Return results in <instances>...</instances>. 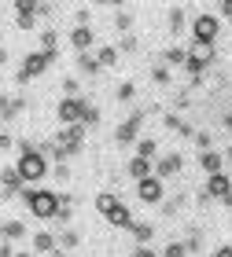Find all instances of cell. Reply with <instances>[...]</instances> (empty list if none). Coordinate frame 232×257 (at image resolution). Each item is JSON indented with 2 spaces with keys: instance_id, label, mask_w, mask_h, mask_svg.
I'll list each match as a JSON object with an SVG mask.
<instances>
[{
  "instance_id": "cell-1",
  "label": "cell",
  "mask_w": 232,
  "mask_h": 257,
  "mask_svg": "<svg viewBox=\"0 0 232 257\" xmlns=\"http://www.w3.org/2000/svg\"><path fill=\"white\" fill-rule=\"evenodd\" d=\"M22 198H26L30 213L37 220H55L59 217V191H48V188H22Z\"/></svg>"
},
{
  "instance_id": "cell-2",
  "label": "cell",
  "mask_w": 232,
  "mask_h": 257,
  "mask_svg": "<svg viewBox=\"0 0 232 257\" xmlns=\"http://www.w3.org/2000/svg\"><path fill=\"white\" fill-rule=\"evenodd\" d=\"M217 59V48L214 44H192L188 48V59H184V74L192 77V85H199L203 81V70Z\"/></svg>"
},
{
  "instance_id": "cell-3",
  "label": "cell",
  "mask_w": 232,
  "mask_h": 257,
  "mask_svg": "<svg viewBox=\"0 0 232 257\" xmlns=\"http://www.w3.org/2000/svg\"><path fill=\"white\" fill-rule=\"evenodd\" d=\"M15 169H19V177H22V184H26V188L48 177V162H44L41 151H22L19 162H15Z\"/></svg>"
},
{
  "instance_id": "cell-4",
  "label": "cell",
  "mask_w": 232,
  "mask_h": 257,
  "mask_svg": "<svg viewBox=\"0 0 232 257\" xmlns=\"http://www.w3.org/2000/svg\"><path fill=\"white\" fill-rule=\"evenodd\" d=\"M52 63H55V55H52V52H41V48H37V52H30L26 59H22L15 81H19V85H26V81H33L37 74H44V70H48Z\"/></svg>"
},
{
  "instance_id": "cell-5",
  "label": "cell",
  "mask_w": 232,
  "mask_h": 257,
  "mask_svg": "<svg viewBox=\"0 0 232 257\" xmlns=\"http://www.w3.org/2000/svg\"><path fill=\"white\" fill-rule=\"evenodd\" d=\"M89 110H92V103L89 99H59V107H55V114H59V121L63 125H85V118H89Z\"/></svg>"
},
{
  "instance_id": "cell-6",
  "label": "cell",
  "mask_w": 232,
  "mask_h": 257,
  "mask_svg": "<svg viewBox=\"0 0 232 257\" xmlns=\"http://www.w3.org/2000/svg\"><path fill=\"white\" fill-rule=\"evenodd\" d=\"M221 33V19L217 15H195L192 19V44H214Z\"/></svg>"
},
{
  "instance_id": "cell-7",
  "label": "cell",
  "mask_w": 232,
  "mask_h": 257,
  "mask_svg": "<svg viewBox=\"0 0 232 257\" xmlns=\"http://www.w3.org/2000/svg\"><path fill=\"white\" fill-rule=\"evenodd\" d=\"M151 114V107H144V110H133L129 118H125L122 125H118V133H114V144L118 147H129V144H136V136H140V125H144V118Z\"/></svg>"
},
{
  "instance_id": "cell-8",
  "label": "cell",
  "mask_w": 232,
  "mask_h": 257,
  "mask_svg": "<svg viewBox=\"0 0 232 257\" xmlns=\"http://www.w3.org/2000/svg\"><path fill=\"white\" fill-rule=\"evenodd\" d=\"M136 195H140V202L155 206V202H162V198H166V188H162V180H159V177H147V180L136 184Z\"/></svg>"
},
{
  "instance_id": "cell-9",
  "label": "cell",
  "mask_w": 232,
  "mask_h": 257,
  "mask_svg": "<svg viewBox=\"0 0 232 257\" xmlns=\"http://www.w3.org/2000/svg\"><path fill=\"white\" fill-rule=\"evenodd\" d=\"M37 8L33 0H15V26L19 30H33V22H37Z\"/></svg>"
},
{
  "instance_id": "cell-10",
  "label": "cell",
  "mask_w": 232,
  "mask_h": 257,
  "mask_svg": "<svg viewBox=\"0 0 232 257\" xmlns=\"http://www.w3.org/2000/svg\"><path fill=\"white\" fill-rule=\"evenodd\" d=\"M125 173L133 177V184H140V180H147V177H155V162H147V158H140V155H133L129 162H125Z\"/></svg>"
},
{
  "instance_id": "cell-11",
  "label": "cell",
  "mask_w": 232,
  "mask_h": 257,
  "mask_svg": "<svg viewBox=\"0 0 232 257\" xmlns=\"http://www.w3.org/2000/svg\"><path fill=\"white\" fill-rule=\"evenodd\" d=\"M181 166H184V158L177 155V151H170L166 158H159V162H155V177H159V180H166V177H173V173H181Z\"/></svg>"
},
{
  "instance_id": "cell-12",
  "label": "cell",
  "mask_w": 232,
  "mask_h": 257,
  "mask_svg": "<svg viewBox=\"0 0 232 257\" xmlns=\"http://www.w3.org/2000/svg\"><path fill=\"white\" fill-rule=\"evenodd\" d=\"M206 195H210V198H221V202H225V195L232 191V180L225 177V173H217V177H210V180H206V188H203Z\"/></svg>"
},
{
  "instance_id": "cell-13",
  "label": "cell",
  "mask_w": 232,
  "mask_h": 257,
  "mask_svg": "<svg viewBox=\"0 0 232 257\" xmlns=\"http://www.w3.org/2000/svg\"><path fill=\"white\" fill-rule=\"evenodd\" d=\"M70 44H74L78 55H89V48H92V30L89 26H74L70 30Z\"/></svg>"
},
{
  "instance_id": "cell-14",
  "label": "cell",
  "mask_w": 232,
  "mask_h": 257,
  "mask_svg": "<svg viewBox=\"0 0 232 257\" xmlns=\"http://www.w3.org/2000/svg\"><path fill=\"white\" fill-rule=\"evenodd\" d=\"M0 188H11V191L22 195V188H26V184H22V177H19L15 166H4V169H0Z\"/></svg>"
},
{
  "instance_id": "cell-15",
  "label": "cell",
  "mask_w": 232,
  "mask_h": 257,
  "mask_svg": "<svg viewBox=\"0 0 232 257\" xmlns=\"http://www.w3.org/2000/svg\"><path fill=\"white\" fill-rule=\"evenodd\" d=\"M103 220H111V224H114V228H133V224H136V220H133V213H129V209H125L122 202H118V206H114V209H111V213H107V217H103Z\"/></svg>"
},
{
  "instance_id": "cell-16",
  "label": "cell",
  "mask_w": 232,
  "mask_h": 257,
  "mask_svg": "<svg viewBox=\"0 0 232 257\" xmlns=\"http://www.w3.org/2000/svg\"><path fill=\"white\" fill-rule=\"evenodd\" d=\"M33 250L37 253H55L59 250V239H55L52 231H37V235H33Z\"/></svg>"
},
{
  "instance_id": "cell-17",
  "label": "cell",
  "mask_w": 232,
  "mask_h": 257,
  "mask_svg": "<svg viewBox=\"0 0 232 257\" xmlns=\"http://www.w3.org/2000/svg\"><path fill=\"white\" fill-rule=\"evenodd\" d=\"M0 235H4V242L22 239L26 235V224H22V220H4V224H0Z\"/></svg>"
},
{
  "instance_id": "cell-18",
  "label": "cell",
  "mask_w": 232,
  "mask_h": 257,
  "mask_svg": "<svg viewBox=\"0 0 232 257\" xmlns=\"http://www.w3.org/2000/svg\"><path fill=\"white\" fill-rule=\"evenodd\" d=\"M199 166L210 173V177H217V173H221V155H217V151H203V155H199Z\"/></svg>"
},
{
  "instance_id": "cell-19",
  "label": "cell",
  "mask_w": 232,
  "mask_h": 257,
  "mask_svg": "<svg viewBox=\"0 0 232 257\" xmlns=\"http://www.w3.org/2000/svg\"><path fill=\"white\" fill-rule=\"evenodd\" d=\"M22 110V99H11V96H0V118L4 121H15V114Z\"/></svg>"
},
{
  "instance_id": "cell-20",
  "label": "cell",
  "mask_w": 232,
  "mask_h": 257,
  "mask_svg": "<svg viewBox=\"0 0 232 257\" xmlns=\"http://www.w3.org/2000/svg\"><path fill=\"white\" fill-rule=\"evenodd\" d=\"M129 231H133V239L140 242V246H144V242H151V239H155V228L147 224V220H136V224H133Z\"/></svg>"
},
{
  "instance_id": "cell-21",
  "label": "cell",
  "mask_w": 232,
  "mask_h": 257,
  "mask_svg": "<svg viewBox=\"0 0 232 257\" xmlns=\"http://www.w3.org/2000/svg\"><path fill=\"white\" fill-rule=\"evenodd\" d=\"M184 59H188V48H177V44L162 52V63L166 66H184Z\"/></svg>"
},
{
  "instance_id": "cell-22",
  "label": "cell",
  "mask_w": 232,
  "mask_h": 257,
  "mask_svg": "<svg viewBox=\"0 0 232 257\" xmlns=\"http://www.w3.org/2000/svg\"><path fill=\"white\" fill-rule=\"evenodd\" d=\"M118 55H122V52L114 48V44H103V48L96 52V63H100V66H114V63H118Z\"/></svg>"
},
{
  "instance_id": "cell-23",
  "label": "cell",
  "mask_w": 232,
  "mask_h": 257,
  "mask_svg": "<svg viewBox=\"0 0 232 257\" xmlns=\"http://www.w3.org/2000/svg\"><path fill=\"white\" fill-rule=\"evenodd\" d=\"M114 206H118V195H114V191H100V195H96V209H100L103 217H107Z\"/></svg>"
},
{
  "instance_id": "cell-24",
  "label": "cell",
  "mask_w": 232,
  "mask_h": 257,
  "mask_svg": "<svg viewBox=\"0 0 232 257\" xmlns=\"http://www.w3.org/2000/svg\"><path fill=\"white\" fill-rule=\"evenodd\" d=\"M184 198H188L184 191H177L173 198H166V202H162V217H177V209L184 206Z\"/></svg>"
},
{
  "instance_id": "cell-25",
  "label": "cell",
  "mask_w": 232,
  "mask_h": 257,
  "mask_svg": "<svg viewBox=\"0 0 232 257\" xmlns=\"http://www.w3.org/2000/svg\"><path fill=\"white\" fill-rule=\"evenodd\" d=\"M170 33L173 37L184 33V8H170Z\"/></svg>"
},
{
  "instance_id": "cell-26",
  "label": "cell",
  "mask_w": 232,
  "mask_h": 257,
  "mask_svg": "<svg viewBox=\"0 0 232 257\" xmlns=\"http://www.w3.org/2000/svg\"><path fill=\"white\" fill-rule=\"evenodd\" d=\"M55 239H59V250H74L78 242H81V235H78L74 228H63V231H59V235H55Z\"/></svg>"
},
{
  "instance_id": "cell-27",
  "label": "cell",
  "mask_w": 232,
  "mask_h": 257,
  "mask_svg": "<svg viewBox=\"0 0 232 257\" xmlns=\"http://www.w3.org/2000/svg\"><path fill=\"white\" fill-rule=\"evenodd\" d=\"M162 125H166V128H177L181 136H192V125H184L177 114H162Z\"/></svg>"
},
{
  "instance_id": "cell-28",
  "label": "cell",
  "mask_w": 232,
  "mask_h": 257,
  "mask_svg": "<svg viewBox=\"0 0 232 257\" xmlns=\"http://www.w3.org/2000/svg\"><path fill=\"white\" fill-rule=\"evenodd\" d=\"M55 48H59V33H55V30H44V33H41V52H52V55H55Z\"/></svg>"
},
{
  "instance_id": "cell-29",
  "label": "cell",
  "mask_w": 232,
  "mask_h": 257,
  "mask_svg": "<svg viewBox=\"0 0 232 257\" xmlns=\"http://www.w3.org/2000/svg\"><path fill=\"white\" fill-rule=\"evenodd\" d=\"M151 81H155V85H170V66L162 63V59L151 66Z\"/></svg>"
},
{
  "instance_id": "cell-30",
  "label": "cell",
  "mask_w": 232,
  "mask_h": 257,
  "mask_svg": "<svg viewBox=\"0 0 232 257\" xmlns=\"http://www.w3.org/2000/svg\"><path fill=\"white\" fill-rule=\"evenodd\" d=\"M114 26H118L122 33H129V26H133V11H129V8H118V15H114Z\"/></svg>"
},
{
  "instance_id": "cell-31",
  "label": "cell",
  "mask_w": 232,
  "mask_h": 257,
  "mask_svg": "<svg viewBox=\"0 0 232 257\" xmlns=\"http://www.w3.org/2000/svg\"><path fill=\"white\" fill-rule=\"evenodd\" d=\"M78 66H81V74H100V70H103L92 55H78Z\"/></svg>"
},
{
  "instance_id": "cell-32",
  "label": "cell",
  "mask_w": 232,
  "mask_h": 257,
  "mask_svg": "<svg viewBox=\"0 0 232 257\" xmlns=\"http://www.w3.org/2000/svg\"><path fill=\"white\" fill-rule=\"evenodd\" d=\"M155 151H159V144H155V140H140V144H136V155H140V158H147V162L155 158Z\"/></svg>"
},
{
  "instance_id": "cell-33",
  "label": "cell",
  "mask_w": 232,
  "mask_h": 257,
  "mask_svg": "<svg viewBox=\"0 0 232 257\" xmlns=\"http://www.w3.org/2000/svg\"><path fill=\"white\" fill-rule=\"evenodd\" d=\"M136 48H140V41H136V37H133V33H125V37L118 41V52H122V55H133Z\"/></svg>"
},
{
  "instance_id": "cell-34",
  "label": "cell",
  "mask_w": 232,
  "mask_h": 257,
  "mask_svg": "<svg viewBox=\"0 0 232 257\" xmlns=\"http://www.w3.org/2000/svg\"><path fill=\"white\" fill-rule=\"evenodd\" d=\"M162 257H188V246H184V242H166Z\"/></svg>"
},
{
  "instance_id": "cell-35",
  "label": "cell",
  "mask_w": 232,
  "mask_h": 257,
  "mask_svg": "<svg viewBox=\"0 0 232 257\" xmlns=\"http://www.w3.org/2000/svg\"><path fill=\"white\" fill-rule=\"evenodd\" d=\"M195 147L199 151H214V136L210 133H195Z\"/></svg>"
},
{
  "instance_id": "cell-36",
  "label": "cell",
  "mask_w": 232,
  "mask_h": 257,
  "mask_svg": "<svg viewBox=\"0 0 232 257\" xmlns=\"http://www.w3.org/2000/svg\"><path fill=\"white\" fill-rule=\"evenodd\" d=\"M136 96V85H133V81H122V85H118V99L125 103V99H133Z\"/></svg>"
},
{
  "instance_id": "cell-37",
  "label": "cell",
  "mask_w": 232,
  "mask_h": 257,
  "mask_svg": "<svg viewBox=\"0 0 232 257\" xmlns=\"http://www.w3.org/2000/svg\"><path fill=\"white\" fill-rule=\"evenodd\" d=\"M199 242H203V235H199V231H188V239H184V246H188V253H195V250H199Z\"/></svg>"
},
{
  "instance_id": "cell-38",
  "label": "cell",
  "mask_w": 232,
  "mask_h": 257,
  "mask_svg": "<svg viewBox=\"0 0 232 257\" xmlns=\"http://www.w3.org/2000/svg\"><path fill=\"white\" fill-rule=\"evenodd\" d=\"M74 19H78V26H89L92 11H89V8H78V11H74Z\"/></svg>"
},
{
  "instance_id": "cell-39",
  "label": "cell",
  "mask_w": 232,
  "mask_h": 257,
  "mask_svg": "<svg viewBox=\"0 0 232 257\" xmlns=\"http://www.w3.org/2000/svg\"><path fill=\"white\" fill-rule=\"evenodd\" d=\"M52 173H55V180H59V184H66V180H70V166H55Z\"/></svg>"
},
{
  "instance_id": "cell-40",
  "label": "cell",
  "mask_w": 232,
  "mask_h": 257,
  "mask_svg": "<svg viewBox=\"0 0 232 257\" xmlns=\"http://www.w3.org/2000/svg\"><path fill=\"white\" fill-rule=\"evenodd\" d=\"M11 147H15V140H11L8 133H0V151H11Z\"/></svg>"
},
{
  "instance_id": "cell-41",
  "label": "cell",
  "mask_w": 232,
  "mask_h": 257,
  "mask_svg": "<svg viewBox=\"0 0 232 257\" xmlns=\"http://www.w3.org/2000/svg\"><path fill=\"white\" fill-rule=\"evenodd\" d=\"M0 257H15V250H11V242H0Z\"/></svg>"
},
{
  "instance_id": "cell-42",
  "label": "cell",
  "mask_w": 232,
  "mask_h": 257,
  "mask_svg": "<svg viewBox=\"0 0 232 257\" xmlns=\"http://www.w3.org/2000/svg\"><path fill=\"white\" fill-rule=\"evenodd\" d=\"M210 257H232V246H221V250H214Z\"/></svg>"
},
{
  "instance_id": "cell-43",
  "label": "cell",
  "mask_w": 232,
  "mask_h": 257,
  "mask_svg": "<svg viewBox=\"0 0 232 257\" xmlns=\"http://www.w3.org/2000/svg\"><path fill=\"white\" fill-rule=\"evenodd\" d=\"M221 15H228V19H232V0H221Z\"/></svg>"
},
{
  "instance_id": "cell-44",
  "label": "cell",
  "mask_w": 232,
  "mask_h": 257,
  "mask_svg": "<svg viewBox=\"0 0 232 257\" xmlns=\"http://www.w3.org/2000/svg\"><path fill=\"white\" fill-rule=\"evenodd\" d=\"M133 257H155V253H151V250H144V246H136V253H133Z\"/></svg>"
},
{
  "instance_id": "cell-45",
  "label": "cell",
  "mask_w": 232,
  "mask_h": 257,
  "mask_svg": "<svg viewBox=\"0 0 232 257\" xmlns=\"http://www.w3.org/2000/svg\"><path fill=\"white\" fill-rule=\"evenodd\" d=\"M8 63V48H0V66H4Z\"/></svg>"
},
{
  "instance_id": "cell-46",
  "label": "cell",
  "mask_w": 232,
  "mask_h": 257,
  "mask_svg": "<svg viewBox=\"0 0 232 257\" xmlns=\"http://www.w3.org/2000/svg\"><path fill=\"white\" fill-rule=\"evenodd\" d=\"M225 206H228V209H232V191H228V195H225Z\"/></svg>"
},
{
  "instance_id": "cell-47",
  "label": "cell",
  "mask_w": 232,
  "mask_h": 257,
  "mask_svg": "<svg viewBox=\"0 0 232 257\" xmlns=\"http://www.w3.org/2000/svg\"><path fill=\"white\" fill-rule=\"evenodd\" d=\"M15 257H30V253H15Z\"/></svg>"
},
{
  "instance_id": "cell-48",
  "label": "cell",
  "mask_w": 232,
  "mask_h": 257,
  "mask_svg": "<svg viewBox=\"0 0 232 257\" xmlns=\"http://www.w3.org/2000/svg\"><path fill=\"white\" fill-rule=\"evenodd\" d=\"M228 158H232V147H228Z\"/></svg>"
}]
</instances>
